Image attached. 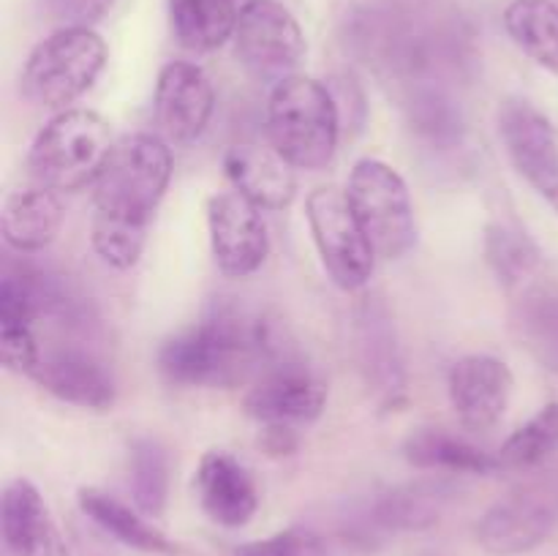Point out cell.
Instances as JSON below:
<instances>
[{
	"label": "cell",
	"instance_id": "26",
	"mask_svg": "<svg viewBox=\"0 0 558 556\" xmlns=\"http://www.w3.org/2000/svg\"><path fill=\"white\" fill-rule=\"evenodd\" d=\"M558 452V403L539 409L501 445L499 469H534Z\"/></svg>",
	"mask_w": 558,
	"mask_h": 556
},
{
	"label": "cell",
	"instance_id": "5",
	"mask_svg": "<svg viewBox=\"0 0 558 556\" xmlns=\"http://www.w3.org/2000/svg\"><path fill=\"white\" fill-rule=\"evenodd\" d=\"M107 63V44L90 27H60L44 38L22 69V96L36 107L58 109L93 87Z\"/></svg>",
	"mask_w": 558,
	"mask_h": 556
},
{
	"label": "cell",
	"instance_id": "22",
	"mask_svg": "<svg viewBox=\"0 0 558 556\" xmlns=\"http://www.w3.org/2000/svg\"><path fill=\"white\" fill-rule=\"evenodd\" d=\"M452 488L441 480H420L387 491L374 505V523L392 532H420L439 521Z\"/></svg>",
	"mask_w": 558,
	"mask_h": 556
},
{
	"label": "cell",
	"instance_id": "12",
	"mask_svg": "<svg viewBox=\"0 0 558 556\" xmlns=\"http://www.w3.org/2000/svg\"><path fill=\"white\" fill-rule=\"evenodd\" d=\"M207 227L218 270L245 278L259 270L270 251L262 207L245 200L240 191H223L207 202Z\"/></svg>",
	"mask_w": 558,
	"mask_h": 556
},
{
	"label": "cell",
	"instance_id": "30",
	"mask_svg": "<svg viewBox=\"0 0 558 556\" xmlns=\"http://www.w3.org/2000/svg\"><path fill=\"white\" fill-rule=\"evenodd\" d=\"M47 14L63 27H90L109 14L114 0H44Z\"/></svg>",
	"mask_w": 558,
	"mask_h": 556
},
{
	"label": "cell",
	"instance_id": "20",
	"mask_svg": "<svg viewBox=\"0 0 558 556\" xmlns=\"http://www.w3.org/2000/svg\"><path fill=\"white\" fill-rule=\"evenodd\" d=\"M76 501H80V510L85 512L96 527H101L104 532L112 534L118 543L129 545V548L134 551H142V554H156V556L178 554V545H174L161 529L153 527V523L145 521L140 512L131 510L125 501L114 499V496L107 494V491L80 488Z\"/></svg>",
	"mask_w": 558,
	"mask_h": 556
},
{
	"label": "cell",
	"instance_id": "4",
	"mask_svg": "<svg viewBox=\"0 0 558 556\" xmlns=\"http://www.w3.org/2000/svg\"><path fill=\"white\" fill-rule=\"evenodd\" d=\"M114 150L112 129L90 109H65L49 120L33 140V178L52 191H80L96 185Z\"/></svg>",
	"mask_w": 558,
	"mask_h": 556
},
{
	"label": "cell",
	"instance_id": "18",
	"mask_svg": "<svg viewBox=\"0 0 558 556\" xmlns=\"http://www.w3.org/2000/svg\"><path fill=\"white\" fill-rule=\"evenodd\" d=\"M3 540L14 556H74L31 480H11L0 505Z\"/></svg>",
	"mask_w": 558,
	"mask_h": 556
},
{
	"label": "cell",
	"instance_id": "10",
	"mask_svg": "<svg viewBox=\"0 0 558 556\" xmlns=\"http://www.w3.org/2000/svg\"><path fill=\"white\" fill-rule=\"evenodd\" d=\"M327 401V385L303 360L276 358L245 392V412L265 428L314 423Z\"/></svg>",
	"mask_w": 558,
	"mask_h": 556
},
{
	"label": "cell",
	"instance_id": "6",
	"mask_svg": "<svg viewBox=\"0 0 558 556\" xmlns=\"http://www.w3.org/2000/svg\"><path fill=\"white\" fill-rule=\"evenodd\" d=\"M347 196L376 256L398 259L417 243L412 196L390 164L363 158L349 174Z\"/></svg>",
	"mask_w": 558,
	"mask_h": 556
},
{
	"label": "cell",
	"instance_id": "8",
	"mask_svg": "<svg viewBox=\"0 0 558 556\" xmlns=\"http://www.w3.org/2000/svg\"><path fill=\"white\" fill-rule=\"evenodd\" d=\"M234 49L245 69L265 82H281L305 58L298 20L278 0H248L234 27Z\"/></svg>",
	"mask_w": 558,
	"mask_h": 556
},
{
	"label": "cell",
	"instance_id": "3",
	"mask_svg": "<svg viewBox=\"0 0 558 556\" xmlns=\"http://www.w3.org/2000/svg\"><path fill=\"white\" fill-rule=\"evenodd\" d=\"M338 107L332 93L311 76L276 82L267 101L270 145L294 169H322L338 147Z\"/></svg>",
	"mask_w": 558,
	"mask_h": 556
},
{
	"label": "cell",
	"instance_id": "21",
	"mask_svg": "<svg viewBox=\"0 0 558 556\" xmlns=\"http://www.w3.org/2000/svg\"><path fill=\"white\" fill-rule=\"evenodd\" d=\"M403 458L417 469L452 474H488L499 469V461L490 452L445 428L412 431L403 442Z\"/></svg>",
	"mask_w": 558,
	"mask_h": 556
},
{
	"label": "cell",
	"instance_id": "2",
	"mask_svg": "<svg viewBox=\"0 0 558 556\" xmlns=\"http://www.w3.org/2000/svg\"><path fill=\"white\" fill-rule=\"evenodd\" d=\"M276 360L270 325L238 303L221 300L202 322L169 338L158 368L174 385L234 387Z\"/></svg>",
	"mask_w": 558,
	"mask_h": 556
},
{
	"label": "cell",
	"instance_id": "1",
	"mask_svg": "<svg viewBox=\"0 0 558 556\" xmlns=\"http://www.w3.org/2000/svg\"><path fill=\"white\" fill-rule=\"evenodd\" d=\"M172 180L169 142L153 134L114 142L93 194V249L107 265L129 270L145 251L147 227Z\"/></svg>",
	"mask_w": 558,
	"mask_h": 556
},
{
	"label": "cell",
	"instance_id": "14",
	"mask_svg": "<svg viewBox=\"0 0 558 556\" xmlns=\"http://www.w3.org/2000/svg\"><path fill=\"white\" fill-rule=\"evenodd\" d=\"M450 401L458 420L472 431H490L507 412L512 371L490 354H469L450 368Z\"/></svg>",
	"mask_w": 558,
	"mask_h": 556
},
{
	"label": "cell",
	"instance_id": "28",
	"mask_svg": "<svg viewBox=\"0 0 558 556\" xmlns=\"http://www.w3.org/2000/svg\"><path fill=\"white\" fill-rule=\"evenodd\" d=\"M521 327L529 347L543 360L558 365V294L539 292L526 298L521 309Z\"/></svg>",
	"mask_w": 558,
	"mask_h": 556
},
{
	"label": "cell",
	"instance_id": "16",
	"mask_svg": "<svg viewBox=\"0 0 558 556\" xmlns=\"http://www.w3.org/2000/svg\"><path fill=\"white\" fill-rule=\"evenodd\" d=\"M194 488L202 510L218 527L240 529L259 510V491L254 478L238 458L223 450H210L202 456Z\"/></svg>",
	"mask_w": 558,
	"mask_h": 556
},
{
	"label": "cell",
	"instance_id": "7",
	"mask_svg": "<svg viewBox=\"0 0 558 556\" xmlns=\"http://www.w3.org/2000/svg\"><path fill=\"white\" fill-rule=\"evenodd\" d=\"M305 216H308L322 265L330 273L332 281L347 292L365 287L374 273L376 254L354 216L347 191L332 189V185L311 191L305 202Z\"/></svg>",
	"mask_w": 558,
	"mask_h": 556
},
{
	"label": "cell",
	"instance_id": "17",
	"mask_svg": "<svg viewBox=\"0 0 558 556\" xmlns=\"http://www.w3.org/2000/svg\"><path fill=\"white\" fill-rule=\"evenodd\" d=\"M223 169L234 191L262 210H283L298 194L294 167L272 145L238 142L223 156Z\"/></svg>",
	"mask_w": 558,
	"mask_h": 556
},
{
	"label": "cell",
	"instance_id": "27",
	"mask_svg": "<svg viewBox=\"0 0 558 556\" xmlns=\"http://www.w3.org/2000/svg\"><path fill=\"white\" fill-rule=\"evenodd\" d=\"M485 254H488V262L494 265L496 276L505 283L523 281V276L534 270L539 256L532 240L526 238V232L507 227V223H496V227L488 229Z\"/></svg>",
	"mask_w": 558,
	"mask_h": 556
},
{
	"label": "cell",
	"instance_id": "15",
	"mask_svg": "<svg viewBox=\"0 0 558 556\" xmlns=\"http://www.w3.org/2000/svg\"><path fill=\"white\" fill-rule=\"evenodd\" d=\"M31 379H36L60 401L96 412L112 409L118 398L112 374L90 352L76 347H54L41 352L36 368L31 371Z\"/></svg>",
	"mask_w": 558,
	"mask_h": 556
},
{
	"label": "cell",
	"instance_id": "25",
	"mask_svg": "<svg viewBox=\"0 0 558 556\" xmlns=\"http://www.w3.org/2000/svg\"><path fill=\"white\" fill-rule=\"evenodd\" d=\"M129 485L145 516H161L169 496V458L156 439H136L129 456Z\"/></svg>",
	"mask_w": 558,
	"mask_h": 556
},
{
	"label": "cell",
	"instance_id": "9",
	"mask_svg": "<svg viewBox=\"0 0 558 556\" xmlns=\"http://www.w3.org/2000/svg\"><path fill=\"white\" fill-rule=\"evenodd\" d=\"M558 521V483H529L496 501L477 523V540L490 556H521L537 548Z\"/></svg>",
	"mask_w": 558,
	"mask_h": 556
},
{
	"label": "cell",
	"instance_id": "24",
	"mask_svg": "<svg viewBox=\"0 0 558 556\" xmlns=\"http://www.w3.org/2000/svg\"><path fill=\"white\" fill-rule=\"evenodd\" d=\"M505 27L529 58L558 74V5L554 0H512L505 11Z\"/></svg>",
	"mask_w": 558,
	"mask_h": 556
},
{
	"label": "cell",
	"instance_id": "19",
	"mask_svg": "<svg viewBox=\"0 0 558 556\" xmlns=\"http://www.w3.org/2000/svg\"><path fill=\"white\" fill-rule=\"evenodd\" d=\"M60 223H63V205L47 185L14 191L5 196L3 210H0L3 240L22 254L47 249L58 238Z\"/></svg>",
	"mask_w": 558,
	"mask_h": 556
},
{
	"label": "cell",
	"instance_id": "13",
	"mask_svg": "<svg viewBox=\"0 0 558 556\" xmlns=\"http://www.w3.org/2000/svg\"><path fill=\"white\" fill-rule=\"evenodd\" d=\"M156 125L172 145H191L205 134L216 109L213 82L199 65L174 63L163 65L156 85Z\"/></svg>",
	"mask_w": 558,
	"mask_h": 556
},
{
	"label": "cell",
	"instance_id": "23",
	"mask_svg": "<svg viewBox=\"0 0 558 556\" xmlns=\"http://www.w3.org/2000/svg\"><path fill=\"white\" fill-rule=\"evenodd\" d=\"M234 0H169V20L178 41L191 52H213L234 38Z\"/></svg>",
	"mask_w": 558,
	"mask_h": 556
},
{
	"label": "cell",
	"instance_id": "29",
	"mask_svg": "<svg viewBox=\"0 0 558 556\" xmlns=\"http://www.w3.org/2000/svg\"><path fill=\"white\" fill-rule=\"evenodd\" d=\"M232 556H327V543L305 527H289L265 540L243 543Z\"/></svg>",
	"mask_w": 558,
	"mask_h": 556
},
{
	"label": "cell",
	"instance_id": "11",
	"mask_svg": "<svg viewBox=\"0 0 558 556\" xmlns=\"http://www.w3.org/2000/svg\"><path fill=\"white\" fill-rule=\"evenodd\" d=\"M499 134L529 185L558 213V125L521 98L499 109Z\"/></svg>",
	"mask_w": 558,
	"mask_h": 556
}]
</instances>
